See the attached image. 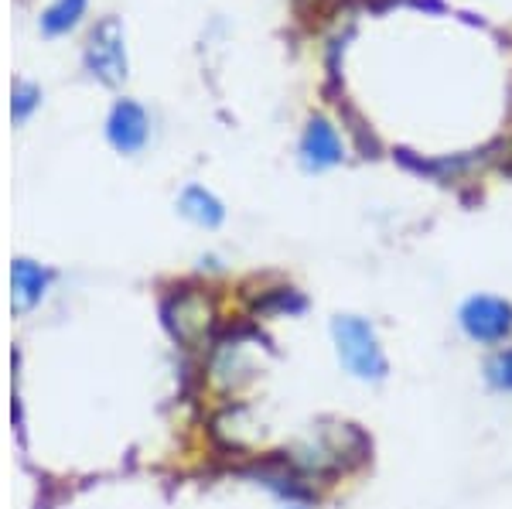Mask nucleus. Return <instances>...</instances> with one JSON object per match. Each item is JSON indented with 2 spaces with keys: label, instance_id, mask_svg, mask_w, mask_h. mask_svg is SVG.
I'll return each mask as SVG.
<instances>
[{
  "label": "nucleus",
  "instance_id": "nucleus-11",
  "mask_svg": "<svg viewBox=\"0 0 512 509\" xmlns=\"http://www.w3.org/2000/svg\"><path fill=\"white\" fill-rule=\"evenodd\" d=\"M291 509H301V506H291Z\"/></svg>",
  "mask_w": 512,
  "mask_h": 509
},
{
  "label": "nucleus",
  "instance_id": "nucleus-10",
  "mask_svg": "<svg viewBox=\"0 0 512 509\" xmlns=\"http://www.w3.org/2000/svg\"><path fill=\"white\" fill-rule=\"evenodd\" d=\"M485 376H489L495 390H512V346L495 352L489 366H485Z\"/></svg>",
  "mask_w": 512,
  "mask_h": 509
},
{
  "label": "nucleus",
  "instance_id": "nucleus-8",
  "mask_svg": "<svg viewBox=\"0 0 512 509\" xmlns=\"http://www.w3.org/2000/svg\"><path fill=\"white\" fill-rule=\"evenodd\" d=\"M45 281H48V274L31 264V260H18V264H14V287L24 294V301H35Z\"/></svg>",
  "mask_w": 512,
  "mask_h": 509
},
{
  "label": "nucleus",
  "instance_id": "nucleus-1",
  "mask_svg": "<svg viewBox=\"0 0 512 509\" xmlns=\"http://www.w3.org/2000/svg\"><path fill=\"white\" fill-rule=\"evenodd\" d=\"M332 335H335V349L342 366L349 369L355 380L362 383H379L390 373V363H386V352L379 346L376 328L366 322V318L355 315H338L332 322Z\"/></svg>",
  "mask_w": 512,
  "mask_h": 509
},
{
  "label": "nucleus",
  "instance_id": "nucleus-5",
  "mask_svg": "<svg viewBox=\"0 0 512 509\" xmlns=\"http://www.w3.org/2000/svg\"><path fill=\"white\" fill-rule=\"evenodd\" d=\"M147 134H151V120H147L144 106L134 100L113 103L110 117H106V137L120 154H137L147 144Z\"/></svg>",
  "mask_w": 512,
  "mask_h": 509
},
{
  "label": "nucleus",
  "instance_id": "nucleus-9",
  "mask_svg": "<svg viewBox=\"0 0 512 509\" xmlns=\"http://www.w3.org/2000/svg\"><path fill=\"white\" fill-rule=\"evenodd\" d=\"M38 103H41V89L35 86V82H14V93H11V113H14V120H28L31 113L38 110Z\"/></svg>",
  "mask_w": 512,
  "mask_h": 509
},
{
  "label": "nucleus",
  "instance_id": "nucleus-7",
  "mask_svg": "<svg viewBox=\"0 0 512 509\" xmlns=\"http://www.w3.org/2000/svg\"><path fill=\"white\" fill-rule=\"evenodd\" d=\"M86 14V0H52V4L41 11V31L45 35H65L79 24V18Z\"/></svg>",
  "mask_w": 512,
  "mask_h": 509
},
{
  "label": "nucleus",
  "instance_id": "nucleus-4",
  "mask_svg": "<svg viewBox=\"0 0 512 509\" xmlns=\"http://www.w3.org/2000/svg\"><path fill=\"white\" fill-rule=\"evenodd\" d=\"M342 158H345V144H342V137H338V127L328 117L315 113L301 134L304 171H328V168H335V164H342Z\"/></svg>",
  "mask_w": 512,
  "mask_h": 509
},
{
  "label": "nucleus",
  "instance_id": "nucleus-6",
  "mask_svg": "<svg viewBox=\"0 0 512 509\" xmlns=\"http://www.w3.org/2000/svg\"><path fill=\"white\" fill-rule=\"evenodd\" d=\"M178 205H181V212L192 219V223L205 226V229H216L222 219H226V209H222V202L209 192V188H202V185H188L185 192H181Z\"/></svg>",
  "mask_w": 512,
  "mask_h": 509
},
{
  "label": "nucleus",
  "instance_id": "nucleus-2",
  "mask_svg": "<svg viewBox=\"0 0 512 509\" xmlns=\"http://www.w3.org/2000/svg\"><path fill=\"white\" fill-rule=\"evenodd\" d=\"M82 59H86L89 76L106 86H120L127 79V38H123L120 18H103L89 31Z\"/></svg>",
  "mask_w": 512,
  "mask_h": 509
},
{
  "label": "nucleus",
  "instance_id": "nucleus-3",
  "mask_svg": "<svg viewBox=\"0 0 512 509\" xmlns=\"http://www.w3.org/2000/svg\"><path fill=\"white\" fill-rule=\"evenodd\" d=\"M458 325L478 346H499L512 335V305L506 298L475 294L458 311Z\"/></svg>",
  "mask_w": 512,
  "mask_h": 509
}]
</instances>
